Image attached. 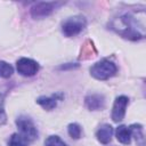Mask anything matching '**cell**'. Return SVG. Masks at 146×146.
<instances>
[{
  "label": "cell",
  "mask_w": 146,
  "mask_h": 146,
  "mask_svg": "<svg viewBox=\"0 0 146 146\" xmlns=\"http://www.w3.org/2000/svg\"><path fill=\"white\" fill-rule=\"evenodd\" d=\"M86 18L82 16H73L67 18L62 26L63 33L66 36H75L86 27Z\"/></svg>",
  "instance_id": "cell-3"
},
{
  "label": "cell",
  "mask_w": 146,
  "mask_h": 146,
  "mask_svg": "<svg viewBox=\"0 0 146 146\" xmlns=\"http://www.w3.org/2000/svg\"><path fill=\"white\" fill-rule=\"evenodd\" d=\"M6 122V113L3 108V97L0 94V125H2Z\"/></svg>",
  "instance_id": "cell-17"
},
{
  "label": "cell",
  "mask_w": 146,
  "mask_h": 146,
  "mask_svg": "<svg viewBox=\"0 0 146 146\" xmlns=\"http://www.w3.org/2000/svg\"><path fill=\"white\" fill-rule=\"evenodd\" d=\"M16 67L19 74L24 76H32L39 71V64L31 58H21L16 63Z\"/></svg>",
  "instance_id": "cell-6"
},
{
  "label": "cell",
  "mask_w": 146,
  "mask_h": 146,
  "mask_svg": "<svg viewBox=\"0 0 146 146\" xmlns=\"http://www.w3.org/2000/svg\"><path fill=\"white\" fill-rule=\"evenodd\" d=\"M14 73V70H13V66L3 60H0V78H10L11 74Z\"/></svg>",
  "instance_id": "cell-14"
},
{
  "label": "cell",
  "mask_w": 146,
  "mask_h": 146,
  "mask_svg": "<svg viewBox=\"0 0 146 146\" xmlns=\"http://www.w3.org/2000/svg\"><path fill=\"white\" fill-rule=\"evenodd\" d=\"M112 135H113V128L111 124H107V123L102 124L96 132V137H97L98 141L104 144V145H106L111 141Z\"/></svg>",
  "instance_id": "cell-9"
},
{
  "label": "cell",
  "mask_w": 146,
  "mask_h": 146,
  "mask_svg": "<svg viewBox=\"0 0 146 146\" xmlns=\"http://www.w3.org/2000/svg\"><path fill=\"white\" fill-rule=\"evenodd\" d=\"M27 144L29 141L19 133H13L8 141V146H27Z\"/></svg>",
  "instance_id": "cell-13"
},
{
  "label": "cell",
  "mask_w": 146,
  "mask_h": 146,
  "mask_svg": "<svg viewBox=\"0 0 146 146\" xmlns=\"http://www.w3.org/2000/svg\"><path fill=\"white\" fill-rule=\"evenodd\" d=\"M16 124L19 129V135L24 137L29 143L33 141L38 137V131L33 122L27 116H18L16 119Z\"/></svg>",
  "instance_id": "cell-4"
},
{
  "label": "cell",
  "mask_w": 146,
  "mask_h": 146,
  "mask_svg": "<svg viewBox=\"0 0 146 146\" xmlns=\"http://www.w3.org/2000/svg\"><path fill=\"white\" fill-rule=\"evenodd\" d=\"M67 131H68V135H70L73 139H79V138L81 137V133H82L81 127H80L78 123H71V124H68Z\"/></svg>",
  "instance_id": "cell-15"
},
{
  "label": "cell",
  "mask_w": 146,
  "mask_h": 146,
  "mask_svg": "<svg viewBox=\"0 0 146 146\" xmlns=\"http://www.w3.org/2000/svg\"><path fill=\"white\" fill-rule=\"evenodd\" d=\"M115 136H116V139L121 143V144H124V145H129L130 141H131V133H130V130L128 127L125 125H119L115 130Z\"/></svg>",
  "instance_id": "cell-10"
},
{
  "label": "cell",
  "mask_w": 146,
  "mask_h": 146,
  "mask_svg": "<svg viewBox=\"0 0 146 146\" xmlns=\"http://www.w3.org/2000/svg\"><path fill=\"white\" fill-rule=\"evenodd\" d=\"M130 133L132 137H135L137 144L139 146H144V130H143V125L141 124H131L129 127Z\"/></svg>",
  "instance_id": "cell-11"
},
{
  "label": "cell",
  "mask_w": 146,
  "mask_h": 146,
  "mask_svg": "<svg viewBox=\"0 0 146 146\" xmlns=\"http://www.w3.org/2000/svg\"><path fill=\"white\" fill-rule=\"evenodd\" d=\"M60 5V2H38L31 8V15L34 18L47 17Z\"/></svg>",
  "instance_id": "cell-5"
},
{
  "label": "cell",
  "mask_w": 146,
  "mask_h": 146,
  "mask_svg": "<svg viewBox=\"0 0 146 146\" xmlns=\"http://www.w3.org/2000/svg\"><path fill=\"white\" fill-rule=\"evenodd\" d=\"M129 103L128 97L125 96H119L114 100L113 108H112V120L114 122H120L123 120L125 115V108Z\"/></svg>",
  "instance_id": "cell-7"
},
{
  "label": "cell",
  "mask_w": 146,
  "mask_h": 146,
  "mask_svg": "<svg viewBox=\"0 0 146 146\" xmlns=\"http://www.w3.org/2000/svg\"><path fill=\"white\" fill-rule=\"evenodd\" d=\"M44 146H67L58 136H49L44 140Z\"/></svg>",
  "instance_id": "cell-16"
},
{
  "label": "cell",
  "mask_w": 146,
  "mask_h": 146,
  "mask_svg": "<svg viewBox=\"0 0 146 146\" xmlns=\"http://www.w3.org/2000/svg\"><path fill=\"white\" fill-rule=\"evenodd\" d=\"M36 103L44 110L47 111H51L56 107L57 103H56V98L54 97H46V96H41L36 99Z\"/></svg>",
  "instance_id": "cell-12"
},
{
  "label": "cell",
  "mask_w": 146,
  "mask_h": 146,
  "mask_svg": "<svg viewBox=\"0 0 146 146\" xmlns=\"http://www.w3.org/2000/svg\"><path fill=\"white\" fill-rule=\"evenodd\" d=\"M144 11L127 13L115 18L112 23V29L121 36L129 40H140L145 36V15Z\"/></svg>",
  "instance_id": "cell-1"
},
{
  "label": "cell",
  "mask_w": 146,
  "mask_h": 146,
  "mask_svg": "<svg viewBox=\"0 0 146 146\" xmlns=\"http://www.w3.org/2000/svg\"><path fill=\"white\" fill-rule=\"evenodd\" d=\"M84 104L88 110L90 111H98L102 110L105 105V98L103 95L99 94H92L84 98Z\"/></svg>",
  "instance_id": "cell-8"
},
{
  "label": "cell",
  "mask_w": 146,
  "mask_h": 146,
  "mask_svg": "<svg viewBox=\"0 0 146 146\" xmlns=\"http://www.w3.org/2000/svg\"><path fill=\"white\" fill-rule=\"evenodd\" d=\"M116 71V65L108 59H102L90 67V74L97 80H107L112 78Z\"/></svg>",
  "instance_id": "cell-2"
}]
</instances>
